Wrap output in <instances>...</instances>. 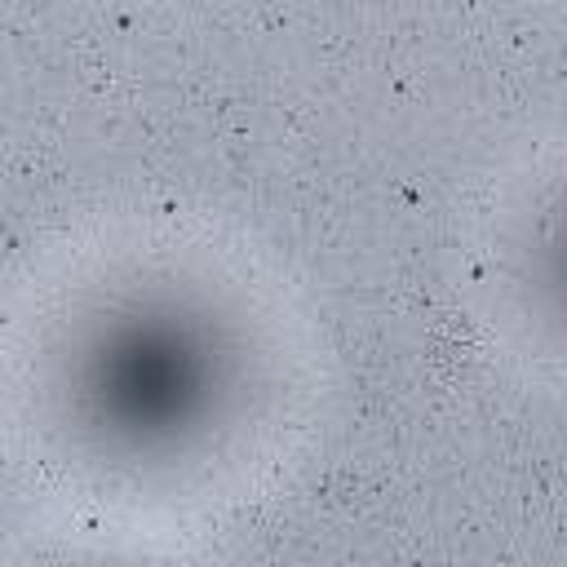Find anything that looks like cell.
Listing matches in <instances>:
<instances>
[{
    "label": "cell",
    "instance_id": "7a4b0ae2",
    "mask_svg": "<svg viewBox=\"0 0 567 567\" xmlns=\"http://www.w3.org/2000/svg\"><path fill=\"white\" fill-rule=\"evenodd\" d=\"M518 257H523V284L532 288L536 306L567 323V190H558L536 208Z\"/></svg>",
    "mask_w": 567,
    "mask_h": 567
},
{
    "label": "cell",
    "instance_id": "6da1fadb",
    "mask_svg": "<svg viewBox=\"0 0 567 567\" xmlns=\"http://www.w3.org/2000/svg\"><path fill=\"white\" fill-rule=\"evenodd\" d=\"M235 385V346L195 301L128 292L84 319L62 354L71 425L120 461L173 456L199 439Z\"/></svg>",
    "mask_w": 567,
    "mask_h": 567
}]
</instances>
